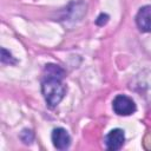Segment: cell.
<instances>
[{
  "mask_svg": "<svg viewBox=\"0 0 151 151\" xmlns=\"http://www.w3.org/2000/svg\"><path fill=\"white\" fill-rule=\"evenodd\" d=\"M65 71L54 64H47L44 70L41 92L50 107H55L66 94V85L63 83Z\"/></svg>",
  "mask_w": 151,
  "mask_h": 151,
  "instance_id": "obj_1",
  "label": "cell"
},
{
  "mask_svg": "<svg viewBox=\"0 0 151 151\" xmlns=\"http://www.w3.org/2000/svg\"><path fill=\"white\" fill-rule=\"evenodd\" d=\"M112 109L118 116H130L137 110L134 101L125 94H118L114 97L112 101Z\"/></svg>",
  "mask_w": 151,
  "mask_h": 151,
  "instance_id": "obj_2",
  "label": "cell"
},
{
  "mask_svg": "<svg viewBox=\"0 0 151 151\" xmlns=\"http://www.w3.org/2000/svg\"><path fill=\"white\" fill-rule=\"evenodd\" d=\"M125 142V134L122 129H113L111 130L105 137V145L107 150L116 151L119 150Z\"/></svg>",
  "mask_w": 151,
  "mask_h": 151,
  "instance_id": "obj_3",
  "label": "cell"
},
{
  "mask_svg": "<svg viewBox=\"0 0 151 151\" xmlns=\"http://www.w3.org/2000/svg\"><path fill=\"white\" fill-rule=\"evenodd\" d=\"M52 143L58 150H66L71 145V136L63 127H57L52 131Z\"/></svg>",
  "mask_w": 151,
  "mask_h": 151,
  "instance_id": "obj_4",
  "label": "cell"
},
{
  "mask_svg": "<svg viewBox=\"0 0 151 151\" xmlns=\"http://www.w3.org/2000/svg\"><path fill=\"white\" fill-rule=\"evenodd\" d=\"M136 24L142 32H151V5L143 6L138 11Z\"/></svg>",
  "mask_w": 151,
  "mask_h": 151,
  "instance_id": "obj_5",
  "label": "cell"
},
{
  "mask_svg": "<svg viewBox=\"0 0 151 151\" xmlns=\"http://www.w3.org/2000/svg\"><path fill=\"white\" fill-rule=\"evenodd\" d=\"M1 63L7 65H14L17 64V59H14L11 52H8L6 48H1Z\"/></svg>",
  "mask_w": 151,
  "mask_h": 151,
  "instance_id": "obj_6",
  "label": "cell"
},
{
  "mask_svg": "<svg viewBox=\"0 0 151 151\" xmlns=\"http://www.w3.org/2000/svg\"><path fill=\"white\" fill-rule=\"evenodd\" d=\"M20 139H21L25 144L29 145V144H32V142L34 140V134H33V132H32L31 130L25 129V130H22L21 133H20Z\"/></svg>",
  "mask_w": 151,
  "mask_h": 151,
  "instance_id": "obj_7",
  "label": "cell"
},
{
  "mask_svg": "<svg viewBox=\"0 0 151 151\" xmlns=\"http://www.w3.org/2000/svg\"><path fill=\"white\" fill-rule=\"evenodd\" d=\"M109 19H110V17H109L106 13H100V14L98 15V18L96 19V24H97L98 26H104V25L107 24Z\"/></svg>",
  "mask_w": 151,
  "mask_h": 151,
  "instance_id": "obj_8",
  "label": "cell"
}]
</instances>
